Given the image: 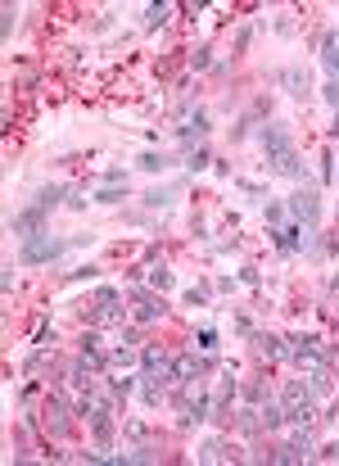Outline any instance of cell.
<instances>
[{
	"instance_id": "30bf717a",
	"label": "cell",
	"mask_w": 339,
	"mask_h": 466,
	"mask_svg": "<svg viewBox=\"0 0 339 466\" xmlns=\"http://www.w3.org/2000/svg\"><path fill=\"white\" fill-rule=\"evenodd\" d=\"M131 303H136V322H159L163 317V299H154L150 290L131 286Z\"/></svg>"
},
{
	"instance_id": "e0dca14e",
	"label": "cell",
	"mask_w": 339,
	"mask_h": 466,
	"mask_svg": "<svg viewBox=\"0 0 339 466\" xmlns=\"http://www.w3.org/2000/svg\"><path fill=\"white\" fill-rule=\"evenodd\" d=\"M308 394L312 399H326V394H330V367H308Z\"/></svg>"
},
{
	"instance_id": "8fae6325",
	"label": "cell",
	"mask_w": 339,
	"mask_h": 466,
	"mask_svg": "<svg viewBox=\"0 0 339 466\" xmlns=\"http://www.w3.org/2000/svg\"><path fill=\"white\" fill-rule=\"evenodd\" d=\"M281 87L289 91V95H294V100H308V95H312V77H308V68H285L281 72Z\"/></svg>"
},
{
	"instance_id": "8d00e7d4",
	"label": "cell",
	"mask_w": 339,
	"mask_h": 466,
	"mask_svg": "<svg viewBox=\"0 0 339 466\" xmlns=\"http://www.w3.org/2000/svg\"><path fill=\"white\" fill-rule=\"evenodd\" d=\"M321 100H326V104H339V82H326V87H321Z\"/></svg>"
},
{
	"instance_id": "ac0fdd59",
	"label": "cell",
	"mask_w": 339,
	"mask_h": 466,
	"mask_svg": "<svg viewBox=\"0 0 339 466\" xmlns=\"http://www.w3.org/2000/svg\"><path fill=\"white\" fill-rule=\"evenodd\" d=\"M195 462H231V453H226V439H204Z\"/></svg>"
},
{
	"instance_id": "cb8c5ba5",
	"label": "cell",
	"mask_w": 339,
	"mask_h": 466,
	"mask_svg": "<svg viewBox=\"0 0 339 466\" xmlns=\"http://www.w3.org/2000/svg\"><path fill=\"white\" fill-rule=\"evenodd\" d=\"M145 276H150L154 290H172V272H167L163 263H150V267H145Z\"/></svg>"
},
{
	"instance_id": "484cf974",
	"label": "cell",
	"mask_w": 339,
	"mask_h": 466,
	"mask_svg": "<svg viewBox=\"0 0 339 466\" xmlns=\"http://www.w3.org/2000/svg\"><path fill=\"white\" fill-rule=\"evenodd\" d=\"M127 200V186L118 190V186H104V190H95V204H123Z\"/></svg>"
},
{
	"instance_id": "52a82bcc",
	"label": "cell",
	"mask_w": 339,
	"mask_h": 466,
	"mask_svg": "<svg viewBox=\"0 0 339 466\" xmlns=\"http://www.w3.org/2000/svg\"><path fill=\"white\" fill-rule=\"evenodd\" d=\"M140 376H154V380H172V358L163 349H140Z\"/></svg>"
},
{
	"instance_id": "5bb4252c",
	"label": "cell",
	"mask_w": 339,
	"mask_h": 466,
	"mask_svg": "<svg viewBox=\"0 0 339 466\" xmlns=\"http://www.w3.org/2000/svg\"><path fill=\"white\" fill-rule=\"evenodd\" d=\"M177 136H181V141H204V136H209V114H204V109H195V114H190V118L177 127Z\"/></svg>"
},
{
	"instance_id": "d6a6232c",
	"label": "cell",
	"mask_w": 339,
	"mask_h": 466,
	"mask_svg": "<svg viewBox=\"0 0 339 466\" xmlns=\"http://www.w3.org/2000/svg\"><path fill=\"white\" fill-rule=\"evenodd\" d=\"M64 204H68V208H87V190H82V186H68Z\"/></svg>"
},
{
	"instance_id": "d4e9b609",
	"label": "cell",
	"mask_w": 339,
	"mask_h": 466,
	"mask_svg": "<svg viewBox=\"0 0 339 466\" xmlns=\"http://www.w3.org/2000/svg\"><path fill=\"white\" fill-rule=\"evenodd\" d=\"M167 163H172L167 154H154V150H150V154H140V163H136V168H145V173H163Z\"/></svg>"
},
{
	"instance_id": "6da1fadb",
	"label": "cell",
	"mask_w": 339,
	"mask_h": 466,
	"mask_svg": "<svg viewBox=\"0 0 339 466\" xmlns=\"http://www.w3.org/2000/svg\"><path fill=\"white\" fill-rule=\"evenodd\" d=\"M68 244L72 240H64V236H36V240H28L23 244V254H18V267H41V263H55V259H64L68 254Z\"/></svg>"
},
{
	"instance_id": "d6986e66",
	"label": "cell",
	"mask_w": 339,
	"mask_h": 466,
	"mask_svg": "<svg viewBox=\"0 0 339 466\" xmlns=\"http://www.w3.org/2000/svg\"><path fill=\"white\" fill-rule=\"evenodd\" d=\"M181 195V181H172V186H154L150 195H145V208H167Z\"/></svg>"
},
{
	"instance_id": "4316f807",
	"label": "cell",
	"mask_w": 339,
	"mask_h": 466,
	"mask_svg": "<svg viewBox=\"0 0 339 466\" xmlns=\"http://www.w3.org/2000/svg\"><path fill=\"white\" fill-rule=\"evenodd\" d=\"M0 18H5V23H0V36L9 41V36H14V23H18V9H14V5H5V9H0Z\"/></svg>"
},
{
	"instance_id": "f1b7e54d",
	"label": "cell",
	"mask_w": 339,
	"mask_h": 466,
	"mask_svg": "<svg viewBox=\"0 0 339 466\" xmlns=\"http://www.w3.org/2000/svg\"><path fill=\"white\" fill-rule=\"evenodd\" d=\"M136 380H140V376H136ZM136 380H131V376H113V380H109V389H113V394H123V399H127L131 389H136Z\"/></svg>"
},
{
	"instance_id": "7402d4cb",
	"label": "cell",
	"mask_w": 339,
	"mask_h": 466,
	"mask_svg": "<svg viewBox=\"0 0 339 466\" xmlns=\"http://www.w3.org/2000/svg\"><path fill=\"white\" fill-rule=\"evenodd\" d=\"M64 195H68V186H41V190H36V200H32V204H41L45 213H50L55 204H64Z\"/></svg>"
},
{
	"instance_id": "74e56055",
	"label": "cell",
	"mask_w": 339,
	"mask_h": 466,
	"mask_svg": "<svg viewBox=\"0 0 339 466\" xmlns=\"http://www.w3.org/2000/svg\"><path fill=\"white\" fill-rule=\"evenodd\" d=\"M68 276H72V281H91V276H100V267L87 263V267H77V272H68Z\"/></svg>"
},
{
	"instance_id": "5b68a950",
	"label": "cell",
	"mask_w": 339,
	"mask_h": 466,
	"mask_svg": "<svg viewBox=\"0 0 339 466\" xmlns=\"http://www.w3.org/2000/svg\"><path fill=\"white\" fill-rule=\"evenodd\" d=\"M118 303H123V290L100 286V290H95V308H100V313H91V322H100V326L123 322V313H127V308H118Z\"/></svg>"
},
{
	"instance_id": "4dcf8cb0",
	"label": "cell",
	"mask_w": 339,
	"mask_h": 466,
	"mask_svg": "<svg viewBox=\"0 0 339 466\" xmlns=\"http://www.w3.org/2000/svg\"><path fill=\"white\" fill-rule=\"evenodd\" d=\"M190 68H195V72L213 68V50H209V45H204V50H195V55H190Z\"/></svg>"
},
{
	"instance_id": "b9f144b4",
	"label": "cell",
	"mask_w": 339,
	"mask_h": 466,
	"mask_svg": "<svg viewBox=\"0 0 339 466\" xmlns=\"http://www.w3.org/2000/svg\"><path fill=\"white\" fill-rule=\"evenodd\" d=\"M321 457H326V462H339V444H326V448H321Z\"/></svg>"
},
{
	"instance_id": "7a4b0ae2",
	"label": "cell",
	"mask_w": 339,
	"mask_h": 466,
	"mask_svg": "<svg viewBox=\"0 0 339 466\" xmlns=\"http://www.w3.org/2000/svg\"><path fill=\"white\" fill-rule=\"evenodd\" d=\"M289 217H294L304 231H317L321 227V190L317 186H299L294 195H289Z\"/></svg>"
},
{
	"instance_id": "f546056e",
	"label": "cell",
	"mask_w": 339,
	"mask_h": 466,
	"mask_svg": "<svg viewBox=\"0 0 339 466\" xmlns=\"http://www.w3.org/2000/svg\"><path fill=\"white\" fill-rule=\"evenodd\" d=\"M209 163H213V154H209V150H195V154L186 158V168H190V173H204Z\"/></svg>"
},
{
	"instance_id": "83f0119b",
	"label": "cell",
	"mask_w": 339,
	"mask_h": 466,
	"mask_svg": "<svg viewBox=\"0 0 339 466\" xmlns=\"http://www.w3.org/2000/svg\"><path fill=\"white\" fill-rule=\"evenodd\" d=\"M195 340H199V353H217V330L213 326H199Z\"/></svg>"
},
{
	"instance_id": "f35d334b",
	"label": "cell",
	"mask_w": 339,
	"mask_h": 466,
	"mask_svg": "<svg viewBox=\"0 0 339 466\" xmlns=\"http://www.w3.org/2000/svg\"><path fill=\"white\" fill-rule=\"evenodd\" d=\"M330 163H335V158L326 154V158H321V181H326V186H330V181H335V168H330Z\"/></svg>"
},
{
	"instance_id": "7c38bea8",
	"label": "cell",
	"mask_w": 339,
	"mask_h": 466,
	"mask_svg": "<svg viewBox=\"0 0 339 466\" xmlns=\"http://www.w3.org/2000/svg\"><path fill=\"white\" fill-rule=\"evenodd\" d=\"M267 163H272V173H276V177H294V181H304V163H299V150L267 154Z\"/></svg>"
},
{
	"instance_id": "8992f818",
	"label": "cell",
	"mask_w": 339,
	"mask_h": 466,
	"mask_svg": "<svg viewBox=\"0 0 339 466\" xmlns=\"http://www.w3.org/2000/svg\"><path fill=\"white\" fill-rule=\"evenodd\" d=\"M77 345H82L77 358L87 362V367H95V372H104V367H109V349H104V340L95 335V330H82V340H77Z\"/></svg>"
},
{
	"instance_id": "ffe728a7",
	"label": "cell",
	"mask_w": 339,
	"mask_h": 466,
	"mask_svg": "<svg viewBox=\"0 0 339 466\" xmlns=\"http://www.w3.org/2000/svg\"><path fill=\"white\" fill-rule=\"evenodd\" d=\"M172 14H177V5H150L145 9V32H159Z\"/></svg>"
},
{
	"instance_id": "2e32d148",
	"label": "cell",
	"mask_w": 339,
	"mask_h": 466,
	"mask_svg": "<svg viewBox=\"0 0 339 466\" xmlns=\"http://www.w3.org/2000/svg\"><path fill=\"white\" fill-rule=\"evenodd\" d=\"M45 426H50V435H68V408H64V399H50L45 403Z\"/></svg>"
},
{
	"instance_id": "44dd1931",
	"label": "cell",
	"mask_w": 339,
	"mask_h": 466,
	"mask_svg": "<svg viewBox=\"0 0 339 466\" xmlns=\"http://www.w3.org/2000/svg\"><path fill=\"white\" fill-rule=\"evenodd\" d=\"M140 399H145V408H159V403H163V380L140 376Z\"/></svg>"
},
{
	"instance_id": "e575fe53",
	"label": "cell",
	"mask_w": 339,
	"mask_h": 466,
	"mask_svg": "<svg viewBox=\"0 0 339 466\" xmlns=\"http://www.w3.org/2000/svg\"><path fill=\"white\" fill-rule=\"evenodd\" d=\"M186 303H199V308H204V303H209V286H190L186 290Z\"/></svg>"
},
{
	"instance_id": "ab89813d",
	"label": "cell",
	"mask_w": 339,
	"mask_h": 466,
	"mask_svg": "<svg viewBox=\"0 0 339 466\" xmlns=\"http://www.w3.org/2000/svg\"><path fill=\"white\" fill-rule=\"evenodd\" d=\"M0 290H5V294L14 290V263H5V276H0Z\"/></svg>"
},
{
	"instance_id": "ba28073f",
	"label": "cell",
	"mask_w": 339,
	"mask_h": 466,
	"mask_svg": "<svg viewBox=\"0 0 339 466\" xmlns=\"http://www.w3.org/2000/svg\"><path fill=\"white\" fill-rule=\"evenodd\" d=\"M249 345H253V353H258L262 362H281L285 358V340L267 335V330H249Z\"/></svg>"
},
{
	"instance_id": "d590c367",
	"label": "cell",
	"mask_w": 339,
	"mask_h": 466,
	"mask_svg": "<svg viewBox=\"0 0 339 466\" xmlns=\"http://www.w3.org/2000/svg\"><path fill=\"white\" fill-rule=\"evenodd\" d=\"M245 399H249V403H262V399H267V385H258V380L245 385Z\"/></svg>"
},
{
	"instance_id": "9c48e42d",
	"label": "cell",
	"mask_w": 339,
	"mask_h": 466,
	"mask_svg": "<svg viewBox=\"0 0 339 466\" xmlns=\"http://www.w3.org/2000/svg\"><path fill=\"white\" fill-rule=\"evenodd\" d=\"M262 150H267V154L294 150V131H289L285 122H267V127H262Z\"/></svg>"
},
{
	"instance_id": "836d02e7",
	"label": "cell",
	"mask_w": 339,
	"mask_h": 466,
	"mask_svg": "<svg viewBox=\"0 0 339 466\" xmlns=\"http://www.w3.org/2000/svg\"><path fill=\"white\" fill-rule=\"evenodd\" d=\"M285 213H289L285 204H267V222H272V227H285Z\"/></svg>"
},
{
	"instance_id": "277c9868",
	"label": "cell",
	"mask_w": 339,
	"mask_h": 466,
	"mask_svg": "<svg viewBox=\"0 0 339 466\" xmlns=\"http://www.w3.org/2000/svg\"><path fill=\"white\" fill-rule=\"evenodd\" d=\"M285 358H294L304 372H308V367H321V362H326L317 335H289V340H285Z\"/></svg>"
},
{
	"instance_id": "3957f363",
	"label": "cell",
	"mask_w": 339,
	"mask_h": 466,
	"mask_svg": "<svg viewBox=\"0 0 339 466\" xmlns=\"http://www.w3.org/2000/svg\"><path fill=\"white\" fill-rule=\"evenodd\" d=\"M45 222H50V213H45L41 204H28L23 213L9 217V231H14L18 244H28V240H36V236H45Z\"/></svg>"
},
{
	"instance_id": "9a60e30c",
	"label": "cell",
	"mask_w": 339,
	"mask_h": 466,
	"mask_svg": "<svg viewBox=\"0 0 339 466\" xmlns=\"http://www.w3.org/2000/svg\"><path fill=\"white\" fill-rule=\"evenodd\" d=\"M321 64H326V72H330V82H339V32L321 36Z\"/></svg>"
},
{
	"instance_id": "4fadbf2b",
	"label": "cell",
	"mask_w": 339,
	"mask_h": 466,
	"mask_svg": "<svg viewBox=\"0 0 339 466\" xmlns=\"http://www.w3.org/2000/svg\"><path fill=\"white\" fill-rule=\"evenodd\" d=\"M258 426H262V430H281V426H285V408L272 394L258 403Z\"/></svg>"
},
{
	"instance_id": "1f68e13d",
	"label": "cell",
	"mask_w": 339,
	"mask_h": 466,
	"mask_svg": "<svg viewBox=\"0 0 339 466\" xmlns=\"http://www.w3.org/2000/svg\"><path fill=\"white\" fill-rule=\"evenodd\" d=\"M123 435H127V439H136V444H145V439H150V430H145L140 421H123Z\"/></svg>"
},
{
	"instance_id": "60d3db41",
	"label": "cell",
	"mask_w": 339,
	"mask_h": 466,
	"mask_svg": "<svg viewBox=\"0 0 339 466\" xmlns=\"http://www.w3.org/2000/svg\"><path fill=\"white\" fill-rule=\"evenodd\" d=\"M240 281H245V286H262V276L253 272V267H245V272H240Z\"/></svg>"
},
{
	"instance_id": "603a6c76",
	"label": "cell",
	"mask_w": 339,
	"mask_h": 466,
	"mask_svg": "<svg viewBox=\"0 0 339 466\" xmlns=\"http://www.w3.org/2000/svg\"><path fill=\"white\" fill-rule=\"evenodd\" d=\"M109 367H113V372H127V367H140V353H131V349H109Z\"/></svg>"
}]
</instances>
